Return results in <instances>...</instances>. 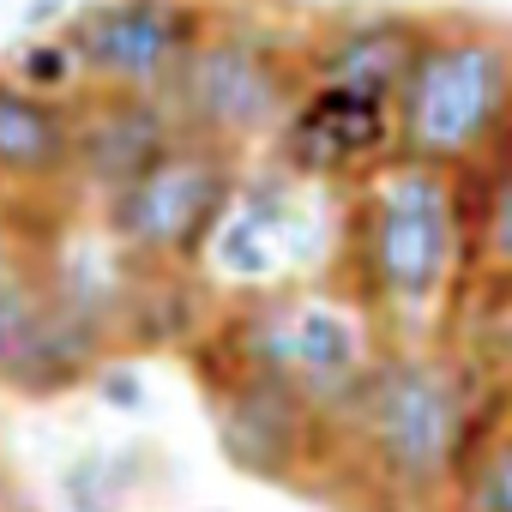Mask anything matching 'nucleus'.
I'll list each match as a JSON object with an SVG mask.
<instances>
[{
  "instance_id": "obj_24",
  "label": "nucleus",
  "mask_w": 512,
  "mask_h": 512,
  "mask_svg": "<svg viewBox=\"0 0 512 512\" xmlns=\"http://www.w3.org/2000/svg\"><path fill=\"white\" fill-rule=\"evenodd\" d=\"M506 428H512V380H506Z\"/></svg>"
},
{
  "instance_id": "obj_12",
  "label": "nucleus",
  "mask_w": 512,
  "mask_h": 512,
  "mask_svg": "<svg viewBox=\"0 0 512 512\" xmlns=\"http://www.w3.org/2000/svg\"><path fill=\"white\" fill-rule=\"evenodd\" d=\"M223 308V290L199 266H163L133 253V278L115 314V350L127 356H157V350H187Z\"/></svg>"
},
{
  "instance_id": "obj_3",
  "label": "nucleus",
  "mask_w": 512,
  "mask_h": 512,
  "mask_svg": "<svg viewBox=\"0 0 512 512\" xmlns=\"http://www.w3.org/2000/svg\"><path fill=\"white\" fill-rule=\"evenodd\" d=\"M512 151V31L488 19H428L392 97V157L470 169Z\"/></svg>"
},
{
  "instance_id": "obj_4",
  "label": "nucleus",
  "mask_w": 512,
  "mask_h": 512,
  "mask_svg": "<svg viewBox=\"0 0 512 512\" xmlns=\"http://www.w3.org/2000/svg\"><path fill=\"white\" fill-rule=\"evenodd\" d=\"M302 85H308V67H302V43H290V31L211 7V25L181 55L163 97H169L181 133L211 139L223 151H253V145H272V133L296 109Z\"/></svg>"
},
{
  "instance_id": "obj_19",
  "label": "nucleus",
  "mask_w": 512,
  "mask_h": 512,
  "mask_svg": "<svg viewBox=\"0 0 512 512\" xmlns=\"http://www.w3.org/2000/svg\"><path fill=\"white\" fill-rule=\"evenodd\" d=\"M85 392H91L103 410H115V416H151V380H145V356L109 350V356L91 368Z\"/></svg>"
},
{
  "instance_id": "obj_10",
  "label": "nucleus",
  "mask_w": 512,
  "mask_h": 512,
  "mask_svg": "<svg viewBox=\"0 0 512 512\" xmlns=\"http://www.w3.org/2000/svg\"><path fill=\"white\" fill-rule=\"evenodd\" d=\"M73 127V97H43L0 73V199H73Z\"/></svg>"
},
{
  "instance_id": "obj_6",
  "label": "nucleus",
  "mask_w": 512,
  "mask_h": 512,
  "mask_svg": "<svg viewBox=\"0 0 512 512\" xmlns=\"http://www.w3.org/2000/svg\"><path fill=\"white\" fill-rule=\"evenodd\" d=\"M205 410H211L217 452L229 458V470H241L260 488L326 482V470L344 452L338 428L314 410V398L278 374L235 368L229 380H217L205 392Z\"/></svg>"
},
{
  "instance_id": "obj_14",
  "label": "nucleus",
  "mask_w": 512,
  "mask_h": 512,
  "mask_svg": "<svg viewBox=\"0 0 512 512\" xmlns=\"http://www.w3.org/2000/svg\"><path fill=\"white\" fill-rule=\"evenodd\" d=\"M440 344L482 380H512V272L470 266L446 302Z\"/></svg>"
},
{
  "instance_id": "obj_22",
  "label": "nucleus",
  "mask_w": 512,
  "mask_h": 512,
  "mask_svg": "<svg viewBox=\"0 0 512 512\" xmlns=\"http://www.w3.org/2000/svg\"><path fill=\"white\" fill-rule=\"evenodd\" d=\"M31 260V241L19 235V223H13V205L0 199V272H13V266H25Z\"/></svg>"
},
{
  "instance_id": "obj_7",
  "label": "nucleus",
  "mask_w": 512,
  "mask_h": 512,
  "mask_svg": "<svg viewBox=\"0 0 512 512\" xmlns=\"http://www.w3.org/2000/svg\"><path fill=\"white\" fill-rule=\"evenodd\" d=\"M211 25L205 0H91L73 7L61 37L91 91H169L181 55Z\"/></svg>"
},
{
  "instance_id": "obj_1",
  "label": "nucleus",
  "mask_w": 512,
  "mask_h": 512,
  "mask_svg": "<svg viewBox=\"0 0 512 512\" xmlns=\"http://www.w3.org/2000/svg\"><path fill=\"white\" fill-rule=\"evenodd\" d=\"M344 296L374 320L380 338H434L464 278V217L446 169L386 157L368 169L338 211Z\"/></svg>"
},
{
  "instance_id": "obj_15",
  "label": "nucleus",
  "mask_w": 512,
  "mask_h": 512,
  "mask_svg": "<svg viewBox=\"0 0 512 512\" xmlns=\"http://www.w3.org/2000/svg\"><path fill=\"white\" fill-rule=\"evenodd\" d=\"M151 446H79L55 476V512H133Z\"/></svg>"
},
{
  "instance_id": "obj_2",
  "label": "nucleus",
  "mask_w": 512,
  "mask_h": 512,
  "mask_svg": "<svg viewBox=\"0 0 512 512\" xmlns=\"http://www.w3.org/2000/svg\"><path fill=\"white\" fill-rule=\"evenodd\" d=\"M476 386L488 380L470 374L440 338H380L344 428V452L326 470V482L356 476L374 494V512L434 506Z\"/></svg>"
},
{
  "instance_id": "obj_9",
  "label": "nucleus",
  "mask_w": 512,
  "mask_h": 512,
  "mask_svg": "<svg viewBox=\"0 0 512 512\" xmlns=\"http://www.w3.org/2000/svg\"><path fill=\"white\" fill-rule=\"evenodd\" d=\"M73 199L97 205L145 175L169 145H181V121L157 91H79L73 97Z\"/></svg>"
},
{
  "instance_id": "obj_8",
  "label": "nucleus",
  "mask_w": 512,
  "mask_h": 512,
  "mask_svg": "<svg viewBox=\"0 0 512 512\" xmlns=\"http://www.w3.org/2000/svg\"><path fill=\"white\" fill-rule=\"evenodd\" d=\"M272 157L296 181L356 187L368 169H380L392 157V103H380V97H368L356 85L308 79L296 109L272 133Z\"/></svg>"
},
{
  "instance_id": "obj_16",
  "label": "nucleus",
  "mask_w": 512,
  "mask_h": 512,
  "mask_svg": "<svg viewBox=\"0 0 512 512\" xmlns=\"http://www.w3.org/2000/svg\"><path fill=\"white\" fill-rule=\"evenodd\" d=\"M470 175L482 181V199H458L464 217V272H512V151L470 163Z\"/></svg>"
},
{
  "instance_id": "obj_11",
  "label": "nucleus",
  "mask_w": 512,
  "mask_h": 512,
  "mask_svg": "<svg viewBox=\"0 0 512 512\" xmlns=\"http://www.w3.org/2000/svg\"><path fill=\"white\" fill-rule=\"evenodd\" d=\"M422 31H428V19H416V13L362 7V13H344V19L320 25L302 43V67H308V79L356 85V91L392 103L410 61H416V49H422Z\"/></svg>"
},
{
  "instance_id": "obj_13",
  "label": "nucleus",
  "mask_w": 512,
  "mask_h": 512,
  "mask_svg": "<svg viewBox=\"0 0 512 512\" xmlns=\"http://www.w3.org/2000/svg\"><path fill=\"white\" fill-rule=\"evenodd\" d=\"M109 350H115L109 326H97V320H85V314H73V308H61V302L43 296V308H37L31 332H25V344L13 350L7 368H0V392H13V398H25V404L73 398V392H85L91 368H97Z\"/></svg>"
},
{
  "instance_id": "obj_17",
  "label": "nucleus",
  "mask_w": 512,
  "mask_h": 512,
  "mask_svg": "<svg viewBox=\"0 0 512 512\" xmlns=\"http://www.w3.org/2000/svg\"><path fill=\"white\" fill-rule=\"evenodd\" d=\"M440 506L446 512H512V428H494L452 452Z\"/></svg>"
},
{
  "instance_id": "obj_18",
  "label": "nucleus",
  "mask_w": 512,
  "mask_h": 512,
  "mask_svg": "<svg viewBox=\"0 0 512 512\" xmlns=\"http://www.w3.org/2000/svg\"><path fill=\"white\" fill-rule=\"evenodd\" d=\"M0 73L19 79L25 91H43V97H79L85 79H79V61L67 49L61 31H31L7 49V61H0Z\"/></svg>"
},
{
  "instance_id": "obj_21",
  "label": "nucleus",
  "mask_w": 512,
  "mask_h": 512,
  "mask_svg": "<svg viewBox=\"0 0 512 512\" xmlns=\"http://www.w3.org/2000/svg\"><path fill=\"white\" fill-rule=\"evenodd\" d=\"M67 13H73V0H25L19 31H25V37H31V31H61V25H67Z\"/></svg>"
},
{
  "instance_id": "obj_20",
  "label": "nucleus",
  "mask_w": 512,
  "mask_h": 512,
  "mask_svg": "<svg viewBox=\"0 0 512 512\" xmlns=\"http://www.w3.org/2000/svg\"><path fill=\"white\" fill-rule=\"evenodd\" d=\"M43 308V278H37V260L13 266V272H0V368L13 362V350L25 344L31 320Z\"/></svg>"
},
{
  "instance_id": "obj_23",
  "label": "nucleus",
  "mask_w": 512,
  "mask_h": 512,
  "mask_svg": "<svg viewBox=\"0 0 512 512\" xmlns=\"http://www.w3.org/2000/svg\"><path fill=\"white\" fill-rule=\"evenodd\" d=\"M0 512H31V506L19 500V488L7 482V470H0Z\"/></svg>"
},
{
  "instance_id": "obj_5",
  "label": "nucleus",
  "mask_w": 512,
  "mask_h": 512,
  "mask_svg": "<svg viewBox=\"0 0 512 512\" xmlns=\"http://www.w3.org/2000/svg\"><path fill=\"white\" fill-rule=\"evenodd\" d=\"M235 169H241V151H223L211 139L181 133V145H169L145 175H133L121 193L97 199L91 217L127 253H139V260L199 266V253H205L217 217L229 211Z\"/></svg>"
}]
</instances>
